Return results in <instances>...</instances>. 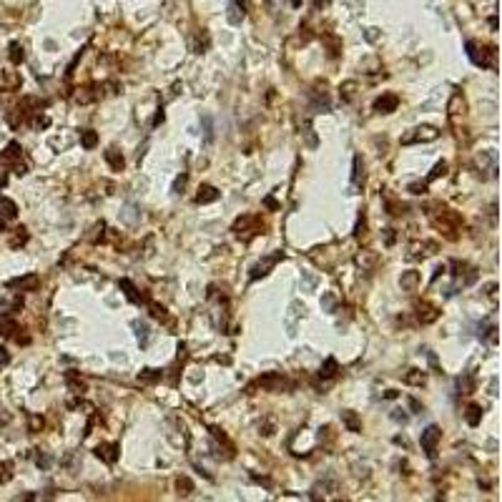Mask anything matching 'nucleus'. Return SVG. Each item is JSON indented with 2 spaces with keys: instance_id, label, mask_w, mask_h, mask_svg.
Wrapping results in <instances>:
<instances>
[{
  "instance_id": "22",
  "label": "nucleus",
  "mask_w": 502,
  "mask_h": 502,
  "mask_svg": "<svg viewBox=\"0 0 502 502\" xmlns=\"http://www.w3.org/2000/svg\"><path fill=\"white\" fill-rule=\"evenodd\" d=\"M301 136H304V141H306L309 149H317V146H319V141H317V136H314V128H312V123H309V121H304V126H301Z\"/></svg>"
},
{
  "instance_id": "8",
  "label": "nucleus",
  "mask_w": 502,
  "mask_h": 502,
  "mask_svg": "<svg viewBox=\"0 0 502 502\" xmlns=\"http://www.w3.org/2000/svg\"><path fill=\"white\" fill-rule=\"evenodd\" d=\"M282 259V251L279 254H274V256H269V259H264V261H259V264H254L251 267V279H259V276H267L269 274V269L274 267V264Z\"/></svg>"
},
{
  "instance_id": "45",
  "label": "nucleus",
  "mask_w": 502,
  "mask_h": 502,
  "mask_svg": "<svg viewBox=\"0 0 502 502\" xmlns=\"http://www.w3.org/2000/svg\"><path fill=\"white\" fill-rule=\"evenodd\" d=\"M321 304H324V306H327L329 312H332V309H334V297H332V294H324V299H321Z\"/></svg>"
},
{
  "instance_id": "9",
  "label": "nucleus",
  "mask_w": 502,
  "mask_h": 502,
  "mask_svg": "<svg viewBox=\"0 0 502 502\" xmlns=\"http://www.w3.org/2000/svg\"><path fill=\"white\" fill-rule=\"evenodd\" d=\"M218 199V191L214 188V186H209V184H203V186H199V194H196V203H214Z\"/></svg>"
},
{
  "instance_id": "10",
  "label": "nucleus",
  "mask_w": 502,
  "mask_h": 502,
  "mask_svg": "<svg viewBox=\"0 0 502 502\" xmlns=\"http://www.w3.org/2000/svg\"><path fill=\"white\" fill-rule=\"evenodd\" d=\"M437 317H439V312H437L435 306H430V304H417V319H419L422 324H432Z\"/></svg>"
},
{
  "instance_id": "25",
  "label": "nucleus",
  "mask_w": 502,
  "mask_h": 502,
  "mask_svg": "<svg viewBox=\"0 0 502 502\" xmlns=\"http://www.w3.org/2000/svg\"><path fill=\"white\" fill-rule=\"evenodd\" d=\"M10 63H16V66H20L23 63V58H25V53H23V46L20 43H10Z\"/></svg>"
},
{
  "instance_id": "27",
  "label": "nucleus",
  "mask_w": 502,
  "mask_h": 502,
  "mask_svg": "<svg viewBox=\"0 0 502 502\" xmlns=\"http://www.w3.org/2000/svg\"><path fill=\"white\" fill-rule=\"evenodd\" d=\"M25 241H28V229H25V226H18V229H16V236L10 239V246L18 249V246H23Z\"/></svg>"
},
{
  "instance_id": "6",
  "label": "nucleus",
  "mask_w": 502,
  "mask_h": 502,
  "mask_svg": "<svg viewBox=\"0 0 502 502\" xmlns=\"http://www.w3.org/2000/svg\"><path fill=\"white\" fill-rule=\"evenodd\" d=\"M118 450H121V447H118L116 442H111V445H98V447L93 450V454L98 457L100 462H106V465H113V462L118 460Z\"/></svg>"
},
{
  "instance_id": "46",
  "label": "nucleus",
  "mask_w": 502,
  "mask_h": 502,
  "mask_svg": "<svg viewBox=\"0 0 502 502\" xmlns=\"http://www.w3.org/2000/svg\"><path fill=\"white\" fill-rule=\"evenodd\" d=\"M392 419H394V422H407V415H404V409H394Z\"/></svg>"
},
{
  "instance_id": "12",
  "label": "nucleus",
  "mask_w": 502,
  "mask_h": 502,
  "mask_svg": "<svg viewBox=\"0 0 502 502\" xmlns=\"http://www.w3.org/2000/svg\"><path fill=\"white\" fill-rule=\"evenodd\" d=\"M106 161H108V166H111L113 171H121V168H123V164H126V161H123V153L118 151L116 146H111V149L106 151Z\"/></svg>"
},
{
  "instance_id": "13",
  "label": "nucleus",
  "mask_w": 502,
  "mask_h": 502,
  "mask_svg": "<svg viewBox=\"0 0 502 502\" xmlns=\"http://www.w3.org/2000/svg\"><path fill=\"white\" fill-rule=\"evenodd\" d=\"M118 286L123 289V294L128 297V301H134V304H141V299H143V297L138 294V289H136L134 284L128 282V279H121V282H118Z\"/></svg>"
},
{
  "instance_id": "41",
  "label": "nucleus",
  "mask_w": 502,
  "mask_h": 502,
  "mask_svg": "<svg viewBox=\"0 0 502 502\" xmlns=\"http://www.w3.org/2000/svg\"><path fill=\"white\" fill-rule=\"evenodd\" d=\"M151 306V317H156V319H164L166 317V309L164 306H158V304H149Z\"/></svg>"
},
{
  "instance_id": "50",
  "label": "nucleus",
  "mask_w": 502,
  "mask_h": 502,
  "mask_svg": "<svg viewBox=\"0 0 502 502\" xmlns=\"http://www.w3.org/2000/svg\"><path fill=\"white\" fill-rule=\"evenodd\" d=\"M16 173H18V176H25V173H28L25 164H16Z\"/></svg>"
},
{
  "instance_id": "36",
  "label": "nucleus",
  "mask_w": 502,
  "mask_h": 502,
  "mask_svg": "<svg viewBox=\"0 0 502 502\" xmlns=\"http://www.w3.org/2000/svg\"><path fill=\"white\" fill-rule=\"evenodd\" d=\"M374 261H377L374 254H359V256H357V264H359V267H369V269H372Z\"/></svg>"
},
{
  "instance_id": "32",
  "label": "nucleus",
  "mask_w": 502,
  "mask_h": 502,
  "mask_svg": "<svg viewBox=\"0 0 502 502\" xmlns=\"http://www.w3.org/2000/svg\"><path fill=\"white\" fill-rule=\"evenodd\" d=\"M134 329H136V336H138V342H141V344L149 342V327H146L143 321H134Z\"/></svg>"
},
{
  "instance_id": "35",
  "label": "nucleus",
  "mask_w": 502,
  "mask_h": 502,
  "mask_svg": "<svg viewBox=\"0 0 502 502\" xmlns=\"http://www.w3.org/2000/svg\"><path fill=\"white\" fill-rule=\"evenodd\" d=\"M409 194H415V196L427 194V184H422V181H412V184H409Z\"/></svg>"
},
{
  "instance_id": "44",
  "label": "nucleus",
  "mask_w": 502,
  "mask_h": 502,
  "mask_svg": "<svg viewBox=\"0 0 502 502\" xmlns=\"http://www.w3.org/2000/svg\"><path fill=\"white\" fill-rule=\"evenodd\" d=\"M35 462H38V467H50V457L48 454H38Z\"/></svg>"
},
{
  "instance_id": "40",
  "label": "nucleus",
  "mask_w": 502,
  "mask_h": 502,
  "mask_svg": "<svg viewBox=\"0 0 502 502\" xmlns=\"http://www.w3.org/2000/svg\"><path fill=\"white\" fill-rule=\"evenodd\" d=\"M364 229H367V218H364V214H362L359 221H357V229H354V236H357V239H362V236H364Z\"/></svg>"
},
{
  "instance_id": "28",
  "label": "nucleus",
  "mask_w": 502,
  "mask_h": 502,
  "mask_svg": "<svg viewBox=\"0 0 502 502\" xmlns=\"http://www.w3.org/2000/svg\"><path fill=\"white\" fill-rule=\"evenodd\" d=\"M16 332H18V324L13 319H0V334L3 336H13Z\"/></svg>"
},
{
  "instance_id": "21",
  "label": "nucleus",
  "mask_w": 502,
  "mask_h": 502,
  "mask_svg": "<svg viewBox=\"0 0 502 502\" xmlns=\"http://www.w3.org/2000/svg\"><path fill=\"white\" fill-rule=\"evenodd\" d=\"M336 369H339L336 359H334V357H329L327 362L321 364V369H319V377H324V379H332V377L336 374Z\"/></svg>"
},
{
  "instance_id": "3",
  "label": "nucleus",
  "mask_w": 502,
  "mask_h": 502,
  "mask_svg": "<svg viewBox=\"0 0 502 502\" xmlns=\"http://www.w3.org/2000/svg\"><path fill=\"white\" fill-rule=\"evenodd\" d=\"M490 53H495L492 48H482L480 43L475 40H467V58L472 63H475L477 68H487L490 66Z\"/></svg>"
},
{
  "instance_id": "53",
  "label": "nucleus",
  "mask_w": 502,
  "mask_h": 502,
  "mask_svg": "<svg viewBox=\"0 0 502 502\" xmlns=\"http://www.w3.org/2000/svg\"><path fill=\"white\" fill-rule=\"evenodd\" d=\"M3 229H5V218H0V231H3Z\"/></svg>"
},
{
  "instance_id": "20",
  "label": "nucleus",
  "mask_w": 502,
  "mask_h": 502,
  "mask_svg": "<svg viewBox=\"0 0 502 502\" xmlns=\"http://www.w3.org/2000/svg\"><path fill=\"white\" fill-rule=\"evenodd\" d=\"M96 98H98L96 85H85V88H81V91L76 93V100H78V103H93Z\"/></svg>"
},
{
  "instance_id": "33",
  "label": "nucleus",
  "mask_w": 502,
  "mask_h": 502,
  "mask_svg": "<svg viewBox=\"0 0 502 502\" xmlns=\"http://www.w3.org/2000/svg\"><path fill=\"white\" fill-rule=\"evenodd\" d=\"M10 477H13V465L10 462H0V485L10 482Z\"/></svg>"
},
{
  "instance_id": "30",
  "label": "nucleus",
  "mask_w": 502,
  "mask_h": 502,
  "mask_svg": "<svg viewBox=\"0 0 502 502\" xmlns=\"http://www.w3.org/2000/svg\"><path fill=\"white\" fill-rule=\"evenodd\" d=\"M342 100H351L354 98V91H357V81H347V83H342Z\"/></svg>"
},
{
  "instance_id": "31",
  "label": "nucleus",
  "mask_w": 502,
  "mask_h": 502,
  "mask_svg": "<svg viewBox=\"0 0 502 502\" xmlns=\"http://www.w3.org/2000/svg\"><path fill=\"white\" fill-rule=\"evenodd\" d=\"M445 173H447V161H439V164H435V168L430 171L427 181H435V179H439V176H445Z\"/></svg>"
},
{
  "instance_id": "18",
  "label": "nucleus",
  "mask_w": 502,
  "mask_h": 502,
  "mask_svg": "<svg viewBox=\"0 0 502 502\" xmlns=\"http://www.w3.org/2000/svg\"><path fill=\"white\" fill-rule=\"evenodd\" d=\"M81 146H83V149H88V151H91V149H96V146H98V134H96L93 128H85V131H81Z\"/></svg>"
},
{
  "instance_id": "52",
  "label": "nucleus",
  "mask_w": 502,
  "mask_h": 502,
  "mask_svg": "<svg viewBox=\"0 0 502 502\" xmlns=\"http://www.w3.org/2000/svg\"><path fill=\"white\" fill-rule=\"evenodd\" d=\"M291 5H294V8H299V5H301V0H291Z\"/></svg>"
},
{
  "instance_id": "15",
  "label": "nucleus",
  "mask_w": 502,
  "mask_h": 502,
  "mask_svg": "<svg viewBox=\"0 0 502 502\" xmlns=\"http://www.w3.org/2000/svg\"><path fill=\"white\" fill-rule=\"evenodd\" d=\"M18 216V206L10 199H0V218H16Z\"/></svg>"
},
{
  "instance_id": "5",
  "label": "nucleus",
  "mask_w": 502,
  "mask_h": 502,
  "mask_svg": "<svg viewBox=\"0 0 502 502\" xmlns=\"http://www.w3.org/2000/svg\"><path fill=\"white\" fill-rule=\"evenodd\" d=\"M259 385L264 387V389H269V392H284L286 387H289V382L282 377V374H264L261 379H259Z\"/></svg>"
},
{
  "instance_id": "19",
  "label": "nucleus",
  "mask_w": 502,
  "mask_h": 502,
  "mask_svg": "<svg viewBox=\"0 0 502 502\" xmlns=\"http://www.w3.org/2000/svg\"><path fill=\"white\" fill-rule=\"evenodd\" d=\"M161 379V369H141L138 372V382L141 385H156V382Z\"/></svg>"
},
{
  "instance_id": "16",
  "label": "nucleus",
  "mask_w": 502,
  "mask_h": 502,
  "mask_svg": "<svg viewBox=\"0 0 502 502\" xmlns=\"http://www.w3.org/2000/svg\"><path fill=\"white\" fill-rule=\"evenodd\" d=\"M400 284H402L404 291H415L417 284H419V274H417V271H404L402 279H400Z\"/></svg>"
},
{
  "instance_id": "34",
  "label": "nucleus",
  "mask_w": 502,
  "mask_h": 502,
  "mask_svg": "<svg viewBox=\"0 0 502 502\" xmlns=\"http://www.w3.org/2000/svg\"><path fill=\"white\" fill-rule=\"evenodd\" d=\"M103 231H106V224H103V221H100V224H96V226H93V234L88 236V239H91L93 244H98V241L103 239Z\"/></svg>"
},
{
  "instance_id": "43",
  "label": "nucleus",
  "mask_w": 502,
  "mask_h": 502,
  "mask_svg": "<svg viewBox=\"0 0 502 502\" xmlns=\"http://www.w3.org/2000/svg\"><path fill=\"white\" fill-rule=\"evenodd\" d=\"M394 239H397L394 229H385V244H387V246H392V244H394Z\"/></svg>"
},
{
  "instance_id": "47",
  "label": "nucleus",
  "mask_w": 502,
  "mask_h": 502,
  "mask_svg": "<svg viewBox=\"0 0 502 502\" xmlns=\"http://www.w3.org/2000/svg\"><path fill=\"white\" fill-rule=\"evenodd\" d=\"M10 362V354H8V349H0V367H5Z\"/></svg>"
},
{
  "instance_id": "51",
  "label": "nucleus",
  "mask_w": 502,
  "mask_h": 502,
  "mask_svg": "<svg viewBox=\"0 0 502 502\" xmlns=\"http://www.w3.org/2000/svg\"><path fill=\"white\" fill-rule=\"evenodd\" d=\"M5 184H8V176H5L3 168H0V186H5Z\"/></svg>"
},
{
  "instance_id": "14",
  "label": "nucleus",
  "mask_w": 502,
  "mask_h": 502,
  "mask_svg": "<svg viewBox=\"0 0 502 502\" xmlns=\"http://www.w3.org/2000/svg\"><path fill=\"white\" fill-rule=\"evenodd\" d=\"M364 181V164H362V156L357 153L354 156V164H351V184L359 186Z\"/></svg>"
},
{
  "instance_id": "2",
  "label": "nucleus",
  "mask_w": 502,
  "mask_h": 502,
  "mask_svg": "<svg viewBox=\"0 0 502 502\" xmlns=\"http://www.w3.org/2000/svg\"><path fill=\"white\" fill-rule=\"evenodd\" d=\"M439 439H442V430L437 424H430L427 430L422 432V437H419V445H422V450H424V454L430 457V460H435L437 457V445H439Z\"/></svg>"
},
{
  "instance_id": "24",
  "label": "nucleus",
  "mask_w": 502,
  "mask_h": 502,
  "mask_svg": "<svg viewBox=\"0 0 502 502\" xmlns=\"http://www.w3.org/2000/svg\"><path fill=\"white\" fill-rule=\"evenodd\" d=\"M176 492H179V495H184V497L194 492V482H191V477H186V475H184V477H179V480H176Z\"/></svg>"
},
{
  "instance_id": "39",
  "label": "nucleus",
  "mask_w": 502,
  "mask_h": 502,
  "mask_svg": "<svg viewBox=\"0 0 502 502\" xmlns=\"http://www.w3.org/2000/svg\"><path fill=\"white\" fill-rule=\"evenodd\" d=\"M203 136H206V141L214 138V126H211V118H209V116H203Z\"/></svg>"
},
{
  "instance_id": "49",
  "label": "nucleus",
  "mask_w": 502,
  "mask_h": 502,
  "mask_svg": "<svg viewBox=\"0 0 502 502\" xmlns=\"http://www.w3.org/2000/svg\"><path fill=\"white\" fill-rule=\"evenodd\" d=\"M409 409H412V412H422V404L415 400V397H412V400H409Z\"/></svg>"
},
{
  "instance_id": "7",
  "label": "nucleus",
  "mask_w": 502,
  "mask_h": 502,
  "mask_svg": "<svg viewBox=\"0 0 502 502\" xmlns=\"http://www.w3.org/2000/svg\"><path fill=\"white\" fill-rule=\"evenodd\" d=\"M397 106H400V98H397L394 93H382L374 100V111L377 113H392V111H397Z\"/></svg>"
},
{
  "instance_id": "48",
  "label": "nucleus",
  "mask_w": 502,
  "mask_h": 502,
  "mask_svg": "<svg viewBox=\"0 0 502 502\" xmlns=\"http://www.w3.org/2000/svg\"><path fill=\"white\" fill-rule=\"evenodd\" d=\"M164 118H166V116H164V111L158 108V113L153 116V126H161V123H164Z\"/></svg>"
},
{
  "instance_id": "23",
  "label": "nucleus",
  "mask_w": 502,
  "mask_h": 502,
  "mask_svg": "<svg viewBox=\"0 0 502 502\" xmlns=\"http://www.w3.org/2000/svg\"><path fill=\"white\" fill-rule=\"evenodd\" d=\"M8 161H20V156H23V149H20V143H16V141H10L8 146H5V153H3Z\"/></svg>"
},
{
  "instance_id": "54",
  "label": "nucleus",
  "mask_w": 502,
  "mask_h": 502,
  "mask_svg": "<svg viewBox=\"0 0 502 502\" xmlns=\"http://www.w3.org/2000/svg\"><path fill=\"white\" fill-rule=\"evenodd\" d=\"M336 502H344V500H336Z\"/></svg>"
},
{
  "instance_id": "11",
  "label": "nucleus",
  "mask_w": 502,
  "mask_h": 502,
  "mask_svg": "<svg viewBox=\"0 0 502 502\" xmlns=\"http://www.w3.org/2000/svg\"><path fill=\"white\" fill-rule=\"evenodd\" d=\"M342 422H344V427L349 432H362V422L351 409H342Z\"/></svg>"
},
{
  "instance_id": "1",
  "label": "nucleus",
  "mask_w": 502,
  "mask_h": 502,
  "mask_svg": "<svg viewBox=\"0 0 502 502\" xmlns=\"http://www.w3.org/2000/svg\"><path fill=\"white\" fill-rule=\"evenodd\" d=\"M439 138V131L435 126H417L412 128L409 134L402 136V143L404 146H412V143H430V141H437Z\"/></svg>"
},
{
  "instance_id": "38",
  "label": "nucleus",
  "mask_w": 502,
  "mask_h": 502,
  "mask_svg": "<svg viewBox=\"0 0 502 502\" xmlns=\"http://www.w3.org/2000/svg\"><path fill=\"white\" fill-rule=\"evenodd\" d=\"M186 181H188V176H186V173L176 176V181H173V194H181V191H184V186H186Z\"/></svg>"
},
{
  "instance_id": "29",
  "label": "nucleus",
  "mask_w": 502,
  "mask_h": 502,
  "mask_svg": "<svg viewBox=\"0 0 502 502\" xmlns=\"http://www.w3.org/2000/svg\"><path fill=\"white\" fill-rule=\"evenodd\" d=\"M66 379H68V387H70L73 392H76V394H83V392H85V385H83V382H81L76 374H73V372H68V374H66Z\"/></svg>"
},
{
  "instance_id": "26",
  "label": "nucleus",
  "mask_w": 502,
  "mask_h": 502,
  "mask_svg": "<svg viewBox=\"0 0 502 502\" xmlns=\"http://www.w3.org/2000/svg\"><path fill=\"white\" fill-rule=\"evenodd\" d=\"M424 379H427V374L422 372V369H409V372H407V382H409V385H415V387L424 385Z\"/></svg>"
},
{
  "instance_id": "37",
  "label": "nucleus",
  "mask_w": 502,
  "mask_h": 502,
  "mask_svg": "<svg viewBox=\"0 0 502 502\" xmlns=\"http://www.w3.org/2000/svg\"><path fill=\"white\" fill-rule=\"evenodd\" d=\"M43 424H46V422H43V417L33 415V417H31V422H28V430H31V432H40V430H43Z\"/></svg>"
},
{
  "instance_id": "4",
  "label": "nucleus",
  "mask_w": 502,
  "mask_h": 502,
  "mask_svg": "<svg viewBox=\"0 0 502 502\" xmlns=\"http://www.w3.org/2000/svg\"><path fill=\"white\" fill-rule=\"evenodd\" d=\"M38 284H40L38 274H25V276H18V279H10L8 282L10 289H20V291H35Z\"/></svg>"
},
{
  "instance_id": "17",
  "label": "nucleus",
  "mask_w": 502,
  "mask_h": 502,
  "mask_svg": "<svg viewBox=\"0 0 502 502\" xmlns=\"http://www.w3.org/2000/svg\"><path fill=\"white\" fill-rule=\"evenodd\" d=\"M465 419H467L469 427H477V424L482 422V407H480V404H469L467 412H465Z\"/></svg>"
},
{
  "instance_id": "42",
  "label": "nucleus",
  "mask_w": 502,
  "mask_h": 502,
  "mask_svg": "<svg viewBox=\"0 0 502 502\" xmlns=\"http://www.w3.org/2000/svg\"><path fill=\"white\" fill-rule=\"evenodd\" d=\"M264 206H267V209H271V211H279V201H276L274 196H267V199H264Z\"/></svg>"
}]
</instances>
